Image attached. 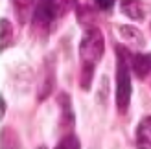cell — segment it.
<instances>
[{"mask_svg": "<svg viewBox=\"0 0 151 149\" xmlns=\"http://www.w3.org/2000/svg\"><path fill=\"white\" fill-rule=\"evenodd\" d=\"M61 17H65V11H63V7L59 6L57 0H37L33 15H32L33 32L41 33L42 37H48L50 28Z\"/></svg>", "mask_w": 151, "mask_h": 149, "instance_id": "cell-3", "label": "cell"}, {"mask_svg": "<svg viewBox=\"0 0 151 149\" xmlns=\"http://www.w3.org/2000/svg\"><path fill=\"white\" fill-rule=\"evenodd\" d=\"M149 77H151V76H149Z\"/></svg>", "mask_w": 151, "mask_h": 149, "instance_id": "cell-14", "label": "cell"}, {"mask_svg": "<svg viewBox=\"0 0 151 149\" xmlns=\"http://www.w3.org/2000/svg\"><path fill=\"white\" fill-rule=\"evenodd\" d=\"M131 68L138 79L151 76V54H134L131 55Z\"/></svg>", "mask_w": 151, "mask_h": 149, "instance_id": "cell-5", "label": "cell"}, {"mask_svg": "<svg viewBox=\"0 0 151 149\" xmlns=\"http://www.w3.org/2000/svg\"><path fill=\"white\" fill-rule=\"evenodd\" d=\"M0 26H2V50L7 48L11 44V35H13V26H11V22L4 19L2 22H0Z\"/></svg>", "mask_w": 151, "mask_h": 149, "instance_id": "cell-11", "label": "cell"}, {"mask_svg": "<svg viewBox=\"0 0 151 149\" xmlns=\"http://www.w3.org/2000/svg\"><path fill=\"white\" fill-rule=\"evenodd\" d=\"M103 52H105V42H103L101 32L94 26L87 28L79 44V59H81L79 83L83 90L90 88V83H92V77H94V68L101 61Z\"/></svg>", "mask_w": 151, "mask_h": 149, "instance_id": "cell-1", "label": "cell"}, {"mask_svg": "<svg viewBox=\"0 0 151 149\" xmlns=\"http://www.w3.org/2000/svg\"><path fill=\"white\" fill-rule=\"evenodd\" d=\"M11 4H13L15 13H17V17H19V22L24 24V22L33 15L37 0H11Z\"/></svg>", "mask_w": 151, "mask_h": 149, "instance_id": "cell-7", "label": "cell"}, {"mask_svg": "<svg viewBox=\"0 0 151 149\" xmlns=\"http://www.w3.org/2000/svg\"><path fill=\"white\" fill-rule=\"evenodd\" d=\"M137 147L151 149V116H146L137 127Z\"/></svg>", "mask_w": 151, "mask_h": 149, "instance_id": "cell-6", "label": "cell"}, {"mask_svg": "<svg viewBox=\"0 0 151 149\" xmlns=\"http://www.w3.org/2000/svg\"><path fill=\"white\" fill-rule=\"evenodd\" d=\"M54 83H55V79H54V66H48L46 68V77H44V81L41 83V92H39V100H44V98H48L50 92H52V88H54Z\"/></svg>", "mask_w": 151, "mask_h": 149, "instance_id": "cell-10", "label": "cell"}, {"mask_svg": "<svg viewBox=\"0 0 151 149\" xmlns=\"http://www.w3.org/2000/svg\"><path fill=\"white\" fill-rule=\"evenodd\" d=\"M59 107H61V123L65 125V127H72L76 118H74V112H72V105H70V98L68 94H61L59 96Z\"/></svg>", "mask_w": 151, "mask_h": 149, "instance_id": "cell-8", "label": "cell"}, {"mask_svg": "<svg viewBox=\"0 0 151 149\" xmlns=\"http://www.w3.org/2000/svg\"><path fill=\"white\" fill-rule=\"evenodd\" d=\"M78 147H79V140L74 135H66L65 138L59 140V144H57V149H78Z\"/></svg>", "mask_w": 151, "mask_h": 149, "instance_id": "cell-12", "label": "cell"}, {"mask_svg": "<svg viewBox=\"0 0 151 149\" xmlns=\"http://www.w3.org/2000/svg\"><path fill=\"white\" fill-rule=\"evenodd\" d=\"M120 9L125 17L134 22H142L146 19V4L142 0H120Z\"/></svg>", "mask_w": 151, "mask_h": 149, "instance_id": "cell-4", "label": "cell"}, {"mask_svg": "<svg viewBox=\"0 0 151 149\" xmlns=\"http://www.w3.org/2000/svg\"><path fill=\"white\" fill-rule=\"evenodd\" d=\"M118 33L124 41H131L134 42L137 46H144L146 41H144V35L140 33V29H137L134 26H118Z\"/></svg>", "mask_w": 151, "mask_h": 149, "instance_id": "cell-9", "label": "cell"}, {"mask_svg": "<svg viewBox=\"0 0 151 149\" xmlns=\"http://www.w3.org/2000/svg\"><path fill=\"white\" fill-rule=\"evenodd\" d=\"M94 4L100 7L101 11H111L112 7H114L116 4V0H94Z\"/></svg>", "mask_w": 151, "mask_h": 149, "instance_id": "cell-13", "label": "cell"}, {"mask_svg": "<svg viewBox=\"0 0 151 149\" xmlns=\"http://www.w3.org/2000/svg\"><path fill=\"white\" fill-rule=\"evenodd\" d=\"M116 109L125 114L131 103V54L125 46L116 44Z\"/></svg>", "mask_w": 151, "mask_h": 149, "instance_id": "cell-2", "label": "cell"}]
</instances>
